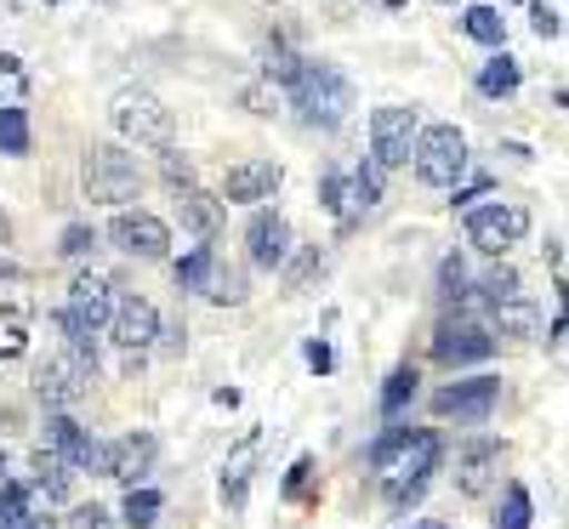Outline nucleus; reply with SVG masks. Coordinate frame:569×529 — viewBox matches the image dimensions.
<instances>
[{
  "mask_svg": "<svg viewBox=\"0 0 569 529\" xmlns=\"http://www.w3.org/2000/svg\"><path fill=\"white\" fill-rule=\"evenodd\" d=\"M206 268H211V246H194V251L177 262V285H182V291H200V285H206Z\"/></svg>",
  "mask_w": 569,
  "mask_h": 529,
  "instance_id": "obj_33",
  "label": "nucleus"
},
{
  "mask_svg": "<svg viewBox=\"0 0 569 529\" xmlns=\"http://www.w3.org/2000/svg\"><path fill=\"white\" fill-rule=\"evenodd\" d=\"M439 297H445V302H461V297H467V262H461V257H445V268H439Z\"/></svg>",
  "mask_w": 569,
  "mask_h": 529,
  "instance_id": "obj_36",
  "label": "nucleus"
},
{
  "mask_svg": "<svg viewBox=\"0 0 569 529\" xmlns=\"http://www.w3.org/2000/svg\"><path fill=\"white\" fill-rule=\"evenodd\" d=\"M109 120H114V131L126 142H137V149H171L177 142V120H171V109L154 98V91H137V86L120 91Z\"/></svg>",
  "mask_w": 569,
  "mask_h": 529,
  "instance_id": "obj_4",
  "label": "nucleus"
},
{
  "mask_svg": "<svg viewBox=\"0 0 569 529\" xmlns=\"http://www.w3.org/2000/svg\"><path fill=\"white\" fill-rule=\"evenodd\" d=\"M91 246H98V233H91L86 222H69V228H63V246H58V251H63V257H86Z\"/></svg>",
  "mask_w": 569,
  "mask_h": 529,
  "instance_id": "obj_39",
  "label": "nucleus"
},
{
  "mask_svg": "<svg viewBox=\"0 0 569 529\" xmlns=\"http://www.w3.org/2000/svg\"><path fill=\"white\" fill-rule=\"evenodd\" d=\"M154 456H160L154 432H126L120 445H109V478H120V485H137V478L154 467Z\"/></svg>",
  "mask_w": 569,
  "mask_h": 529,
  "instance_id": "obj_17",
  "label": "nucleus"
},
{
  "mask_svg": "<svg viewBox=\"0 0 569 529\" xmlns=\"http://www.w3.org/2000/svg\"><path fill=\"white\" fill-rule=\"evenodd\" d=\"M291 91V103H297V114H302V126H342L348 114H353V80L342 74V69H330V63H308L302 58V69H297V80L284 86Z\"/></svg>",
  "mask_w": 569,
  "mask_h": 529,
  "instance_id": "obj_2",
  "label": "nucleus"
},
{
  "mask_svg": "<svg viewBox=\"0 0 569 529\" xmlns=\"http://www.w3.org/2000/svg\"><path fill=\"white\" fill-rule=\"evenodd\" d=\"M0 154H12V160L29 154V114L23 109H0Z\"/></svg>",
  "mask_w": 569,
  "mask_h": 529,
  "instance_id": "obj_29",
  "label": "nucleus"
},
{
  "mask_svg": "<svg viewBox=\"0 0 569 529\" xmlns=\"http://www.w3.org/2000/svg\"><path fill=\"white\" fill-rule=\"evenodd\" d=\"M34 512V490L29 485H0V529H23Z\"/></svg>",
  "mask_w": 569,
  "mask_h": 529,
  "instance_id": "obj_27",
  "label": "nucleus"
},
{
  "mask_svg": "<svg viewBox=\"0 0 569 529\" xmlns=\"http://www.w3.org/2000/svg\"><path fill=\"white\" fill-rule=\"evenodd\" d=\"M91 381H98V353L69 348V353H58V359H46V365H40L34 393H40L46 410H69V405H80V399L91 393Z\"/></svg>",
  "mask_w": 569,
  "mask_h": 529,
  "instance_id": "obj_6",
  "label": "nucleus"
},
{
  "mask_svg": "<svg viewBox=\"0 0 569 529\" xmlns=\"http://www.w3.org/2000/svg\"><path fill=\"white\" fill-rule=\"evenodd\" d=\"M257 63H262V80H273V86H291V80H297V69H302V58H297L284 40H262Z\"/></svg>",
  "mask_w": 569,
  "mask_h": 529,
  "instance_id": "obj_23",
  "label": "nucleus"
},
{
  "mask_svg": "<svg viewBox=\"0 0 569 529\" xmlns=\"http://www.w3.org/2000/svg\"><path fill=\"white\" fill-rule=\"evenodd\" d=\"M109 336L126 353H149L160 342V308L149 297H120L114 313H109Z\"/></svg>",
  "mask_w": 569,
  "mask_h": 529,
  "instance_id": "obj_11",
  "label": "nucleus"
},
{
  "mask_svg": "<svg viewBox=\"0 0 569 529\" xmlns=\"http://www.w3.org/2000/svg\"><path fill=\"white\" fill-rule=\"evenodd\" d=\"M23 529H52V518H46V512H29V523Z\"/></svg>",
  "mask_w": 569,
  "mask_h": 529,
  "instance_id": "obj_46",
  "label": "nucleus"
},
{
  "mask_svg": "<svg viewBox=\"0 0 569 529\" xmlns=\"http://www.w3.org/2000/svg\"><path fill=\"white\" fill-rule=\"evenodd\" d=\"M29 490L40 496V501H69V490H74V467L58 456V450H34V461H29Z\"/></svg>",
  "mask_w": 569,
  "mask_h": 529,
  "instance_id": "obj_18",
  "label": "nucleus"
},
{
  "mask_svg": "<svg viewBox=\"0 0 569 529\" xmlns=\"http://www.w3.org/2000/svg\"><path fill=\"white\" fill-rule=\"evenodd\" d=\"M525 233H530V211L518 206V200H496V206L467 211V246L485 251V257H501V251L518 246Z\"/></svg>",
  "mask_w": 569,
  "mask_h": 529,
  "instance_id": "obj_7",
  "label": "nucleus"
},
{
  "mask_svg": "<svg viewBox=\"0 0 569 529\" xmlns=\"http://www.w3.org/2000/svg\"><path fill=\"white\" fill-rule=\"evenodd\" d=\"M490 353H496V336L479 319H467V313H456V319H445L433 330V359L439 365H485Z\"/></svg>",
  "mask_w": 569,
  "mask_h": 529,
  "instance_id": "obj_9",
  "label": "nucleus"
},
{
  "mask_svg": "<svg viewBox=\"0 0 569 529\" xmlns=\"http://www.w3.org/2000/svg\"><path fill=\"white\" fill-rule=\"evenodd\" d=\"M0 472H7V456H0Z\"/></svg>",
  "mask_w": 569,
  "mask_h": 529,
  "instance_id": "obj_47",
  "label": "nucleus"
},
{
  "mask_svg": "<svg viewBox=\"0 0 569 529\" xmlns=\"http://www.w3.org/2000/svg\"><path fill=\"white\" fill-rule=\"evenodd\" d=\"M154 518H160V496L131 485V496H126V523H131V529H154Z\"/></svg>",
  "mask_w": 569,
  "mask_h": 529,
  "instance_id": "obj_32",
  "label": "nucleus"
},
{
  "mask_svg": "<svg viewBox=\"0 0 569 529\" xmlns=\"http://www.w3.org/2000/svg\"><path fill=\"white\" fill-rule=\"evenodd\" d=\"M284 262H291V257H284ZM319 268H325V257H319V251H302L291 268H284V291H291V297H297V291H308V279H313Z\"/></svg>",
  "mask_w": 569,
  "mask_h": 529,
  "instance_id": "obj_34",
  "label": "nucleus"
},
{
  "mask_svg": "<svg viewBox=\"0 0 569 529\" xmlns=\"http://www.w3.org/2000/svg\"><path fill=\"white\" fill-rule=\"evenodd\" d=\"M348 194H353V211H376L382 206V166H359L353 177H348Z\"/></svg>",
  "mask_w": 569,
  "mask_h": 529,
  "instance_id": "obj_26",
  "label": "nucleus"
},
{
  "mask_svg": "<svg viewBox=\"0 0 569 529\" xmlns=\"http://www.w3.org/2000/svg\"><path fill=\"white\" fill-rule=\"evenodd\" d=\"M240 98H246V109H251V114H273V109H279L273 80H268V86H257V80H251V86H240Z\"/></svg>",
  "mask_w": 569,
  "mask_h": 529,
  "instance_id": "obj_37",
  "label": "nucleus"
},
{
  "mask_svg": "<svg viewBox=\"0 0 569 529\" xmlns=\"http://www.w3.org/2000/svg\"><path fill=\"white\" fill-rule=\"evenodd\" d=\"M308 472H313V456H297L291 472H284V496H297V490L308 485Z\"/></svg>",
  "mask_w": 569,
  "mask_h": 529,
  "instance_id": "obj_42",
  "label": "nucleus"
},
{
  "mask_svg": "<svg viewBox=\"0 0 569 529\" xmlns=\"http://www.w3.org/2000/svg\"><path fill=\"white\" fill-rule=\"evenodd\" d=\"M86 445H91V432H80V421H74L69 410H52V416H46V450H58L74 472H80Z\"/></svg>",
  "mask_w": 569,
  "mask_h": 529,
  "instance_id": "obj_19",
  "label": "nucleus"
},
{
  "mask_svg": "<svg viewBox=\"0 0 569 529\" xmlns=\"http://www.w3.org/2000/svg\"><path fill=\"white\" fill-rule=\"evenodd\" d=\"M410 160H416V177L427 188H456L467 171V137L456 126H427V131H416Z\"/></svg>",
  "mask_w": 569,
  "mask_h": 529,
  "instance_id": "obj_5",
  "label": "nucleus"
},
{
  "mask_svg": "<svg viewBox=\"0 0 569 529\" xmlns=\"http://www.w3.org/2000/svg\"><path fill=\"white\" fill-rule=\"evenodd\" d=\"M416 381H421V376H416L410 365H399V370L388 376V388H382V416H388V421H393V416L416 399Z\"/></svg>",
  "mask_w": 569,
  "mask_h": 529,
  "instance_id": "obj_31",
  "label": "nucleus"
},
{
  "mask_svg": "<svg viewBox=\"0 0 569 529\" xmlns=\"http://www.w3.org/2000/svg\"><path fill=\"white\" fill-rule=\"evenodd\" d=\"M501 485V445L496 439H479L456 456V490L461 496H490Z\"/></svg>",
  "mask_w": 569,
  "mask_h": 529,
  "instance_id": "obj_13",
  "label": "nucleus"
},
{
  "mask_svg": "<svg viewBox=\"0 0 569 529\" xmlns=\"http://www.w3.org/2000/svg\"><path fill=\"white\" fill-rule=\"evenodd\" d=\"M273 188H279V166L273 160H240V166H228V177H222V200L257 206V200H273Z\"/></svg>",
  "mask_w": 569,
  "mask_h": 529,
  "instance_id": "obj_15",
  "label": "nucleus"
},
{
  "mask_svg": "<svg viewBox=\"0 0 569 529\" xmlns=\"http://www.w3.org/2000/svg\"><path fill=\"white\" fill-rule=\"evenodd\" d=\"M246 251H251V262L257 268H284V257H291V228H284V217L279 211H257L251 217V228H246Z\"/></svg>",
  "mask_w": 569,
  "mask_h": 529,
  "instance_id": "obj_14",
  "label": "nucleus"
},
{
  "mask_svg": "<svg viewBox=\"0 0 569 529\" xmlns=\"http://www.w3.org/2000/svg\"><path fill=\"white\" fill-rule=\"evenodd\" d=\"M319 200H325V211L337 217L342 228L359 217V211H353V194H348V177H337V171H325V182H319Z\"/></svg>",
  "mask_w": 569,
  "mask_h": 529,
  "instance_id": "obj_28",
  "label": "nucleus"
},
{
  "mask_svg": "<svg viewBox=\"0 0 569 529\" xmlns=\"http://www.w3.org/2000/svg\"><path fill=\"white\" fill-rule=\"evenodd\" d=\"M200 291L217 302V308H240L246 297H251V285H246V268H228V262H217L211 257V268H206V285Z\"/></svg>",
  "mask_w": 569,
  "mask_h": 529,
  "instance_id": "obj_20",
  "label": "nucleus"
},
{
  "mask_svg": "<svg viewBox=\"0 0 569 529\" xmlns=\"http://www.w3.org/2000/svg\"><path fill=\"white\" fill-rule=\"evenodd\" d=\"M0 246H12V217L0 211Z\"/></svg>",
  "mask_w": 569,
  "mask_h": 529,
  "instance_id": "obj_45",
  "label": "nucleus"
},
{
  "mask_svg": "<svg viewBox=\"0 0 569 529\" xmlns=\"http://www.w3.org/2000/svg\"><path fill=\"white\" fill-rule=\"evenodd\" d=\"M80 182H86V200L126 206V200L142 194V166H137V154L120 149V142H91L86 160H80Z\"/></svg>",
  "mask_w": 569,
  "mask_h": 529,
  "instance_id": "obj_3",
  "label": "nucleus"
},
{
  "mask_svg": "<svg viewBox=\"0 0 569 529\" xmlns=\"http://www.w3.org/2000/svg\"><path fill=\"white\" fill-rule=\"evenodd\" d=\"M518 80H525V74H518V58H507V52L479 69V91H485V98H512Z\"/></svg>",
  "mask_w": 569,
  "mask_h": 529,
  "instance_id": "obj_24",
  "label": "nucleus"
},
{
  "mask_svg": "<svg viewBox=\"0 0 569 529\" xmlns=\"http://www.w3.org/2000/svg\"><path fill=\"white\" fill-rule=\"evenodd\" d=\"M479 291H485L490 302H507V297H518V273H512L507 262H496V268L479 279Z\"/></svg>",
  "mask_w": 569,
  "mask_h": 529,
  "instance_id": "obj_35",
  "label": "nucleus"
},
{
  "mask_svg": "<svg viewBox=\"0 0 569 529\" xmlns=\"http://www.w3.org/2000/svg\"><path fill=\"white\" fill-rule=\"evenodd\" d=\"M177 217H182V228L194 233V239H217L222 233V200H211L200 182H182L177 188Z\"/></svg>",
  "mask_w": 569,
  "mask_h": 529,
  "instance_id": "obj_16",
  "label": "nucleus"
},
{
  "mask_svg": "<svg viewBox=\"0 0 569 529\" xmlns=\"http://www.w3.org/2000/svg\"><path fill=\"white\" fill-rule=\"evenodd\" d=\"M530 518H536L530 490H525V485H507V501H501V512H496V529H530Z\"/></svg>",
  "mask_w": 569,
  "mask_h": 529,
  "instance_id": "obj_30",
  "label": "nucleus"
},
{
  "mask_svg": "<svg viewBox=\"0 0 569 529\" xmlns=\"http://www.w3.org/2000/svg\"><path fill=\"white\" fill-rule=\"evenodd\" d=\"M166 160H160V171H166V182L171 188H182V182H194V160H188V154H177V149H160Z\"/></svg>",
  "mask_w": 569,
  "mask_h": 529,
  "instance_id": "obj_38",
  "label": "nucleus"
},
{
  "mask_svg": "<svg viewBox=\"0 0 569 529\" xmlns=\"http://www.w3.org/2000/svg\"><path fill=\"white\" fill-rule=\"evenodd\" d=\"M439 456H445V445H439L433 427H393L388 439H376L370 467L388 478V501L393 507H410L427 490V472L439 467Z\"/></svg>",
  "mask_w": 569,
  "mask_h": 529,
  "instance_id": "obj_1",
  "label": "nucleus"
},
{
  "mask_svg": "<svg viewBox=\"0 0 569 529\" xmlns=\"http://www.w3.org/2000/svg\"><path fill=\"white\" fill-rule=\"evenodd\" d=\"M416 109H376L370 114V160L393 171V166H410V149H416Z\"/></svg>",
  "mask_w": 569,
  "mask_h": 529,
  "instance_id": "obj_8",
  "label": "nucleus"
},
{
  "mask_svg": "<svg viewBox=\"0 0 569 529\" xmlns=\"http://www.w3.org/2000/svg\"><path fill=\"white\" fill-rule=\"evenodd\" d=\"M427 529H445V523H427Z\"/></svg>",
  "mask_w": 569,
  "mask_h": 529,
  "instance_id": "obj_48",
  "label": "nucleus"
},
{
  "mask_svg": "<svg viewBox=\"0 0 569 529\" xmlns=\"http://www.w3.org/2000/svg\"><path fill=\"white\" fill-rule=\"evenodd\" d=\"M109 239H114L126 257H142V262H160L171 251V228L154 211H120L109 222Z\"/></svg>",
  "mask_w": 569,
  "mask_h": 529,
  "instance_id": "obj_10",
  "label": "nucleus"
},
{
  "mask_svg": "<svg viewBox=\"0 0 569 529\" xmlns=\"http://www.w3.org/2000/svg\"><path fill=\"white\" fill-rule=\"evenodd\" d=\"M496 399H501V381H496V376H472V381H456V388H445V393L433 399V410H439V416H456V421H490Z\"/></svg>",
  "mask_w": 569,
  "mask_h": 529,
  "instance_id": "obj_12",
  "label": "nucleus"
},
{
  "mask_svg": "<svg viewBox=\"0 0 569 529\" xmlns=\"http://www.w3.org/2000/svg\"><path fill=\"white\" fill-rule=\"evenodd\" d=\"M251 461H257V432L222 461V501L228 507H246V485H251Z\"/></svg>",
  "mask_w": 569,
  "mask_h": 529,
  "instance_id": "obj_21",
  "label": "nucleus"
},
{
  "mask_svg": "<svg viewBox=\"0 0 569 529\" xmlns=\"http://www.w3.org/2000/svg\"><path fill=\"white\" fill-rule=\"evenodd\" d=\"M69 529H109V512L91 501V507H74V518H69Z\"/></svg>",
  "mask_w": 569,
  "mask_h": 529,
  "instance_id": "obj_41",
  "label": "nucleus"
},
{
  "mask_svg": "<svg viewBox=\"0 0 569 529\" xmlns=\"http://www.w3.org/2000/svg\"><path fill=\"white\" fill-rule=\"evenodd\" d=\"M530 29H536V40H558L563 34V23H558V12L547 7V0H536V7H530Z\"/></svg>",
  "mask_w": 569,
  "mask_h": 529,
  "instance_id": "obj_40",
  "label": "nucleus"
},
{
  "mask_svg": "<svg viewBox=\"0 0 569 529\" xmlns=\"http://www.w3.org/2000/svg\"><path fill=\"white\" fill-rule=\"evenodd\" d=\"M461 29H467L472 40H485V46H501V40H507V18H501L496 7H467V12H461Z\"/></svg>",
  "mask_w": 569,
  "mask_h": 529,
  "instance_id": "obj_25",
  "label": "nucleus"
},
{
  "mask_svg": "<svg viewBox=\"0 0 569 529\" xmlns=\"http://www.w3.org/2000/svg\"><path fill=\"white\" fill-rule=\"evenodd\" d=\"M308 365L325 376V370H330V348H325V342H308Z\"/></svg>",
  "mask_w": 569,
  "mask_h": 529,
  "instance_id": "obj_44",
  "label": "nucleus"
},
{
  "mask_svg": "<svg viewBox=\"0 0 569 529\" xmlns=\"http://www.w3.org/2000/svg\"><path fill=\"white\" fill-rule=\"evenodd\" d=\"M0 353H23V330H18V325L0 330Z\"/></svg>",
  "mask_w": 569,
  "mask_h": 529,
  "instance_id": "obj_43",
  "label": "nucleus"
},
{
  "mask_svg": "<svg viewBox=\"0 0 569 529\" xmlns=\"http://www.w3.org/2000/svg\"><path fill=\"white\" fill-rule=\"evenodd\" d=\"M496 308V330L501 336H536L541 330V313H536V302L518 291V297H507V302H490Z\"/></svg>",
  "mask_w": 569,
  "mask_h": 529,
  "instance_id": "obj_22",
  "label": "nucleus"
}]
</instances>
